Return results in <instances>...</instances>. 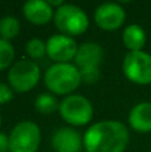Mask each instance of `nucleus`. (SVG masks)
I'll list each match as a JSON object with an SVG mask.
<instances>
[{"mask_svg": "<svg viewBox=\"0 0 151 152\" xmlns=\"http://www.w3.org/2000/svg\"><path fill=\"white\" fill-rule=\"evenodd\" d=\"M130 142L127 127L117 120L92 124L83 136L86 152H125Z\"/></svg>", "mask_w": 151, "mask_h": 152, "instance_id": "1", "label": "nucleus"}, {"mask_svg": "<svg viewBox=\"0 0 151 152\" xmlns=\"http://www.w3.org/2000/svg\"><path fill=\"white\" fill-rule=\"evenodd\" d=\"M80 83V71L71 63H55L44 74V84L54 95H72Z\"/></svg>", "mask_w": 151, "mask_h": 152, "instance_id": "2", "label": "nucleus"}, {"mask_svg": "<svg viewBox=\"0 0 151 152\" xmlns=\"http://www.w3.org/2000/svg\"><path fill=\"white\" fill-rule=\"evenodd\" d=\"M54 23L62 34L71 37L84 34L90 26L88 16L82 8L66 3L58 10H55Z\"/></svg>", "mask_w": 151, "mask_h": 152, "instance_id": "3", "label": "nucleus"}, {"mask_svg": "<svg viewBox=\"0 0 151 152\" xmlns=\"http://www.w3.org/2000/svg\"><path fill=\"white\" fill-rule=\"evenodd\" d=\"M60 118L70 126L80 127L91 121L94 116V107L88 99L82 95H68L59 105Z\"/></svg>", "mask_w": 151, "mask_h": 152, "instance_id": "4", "label": "nucleus"}, {"mask_svg": "<svg viewBox=\"0 0 151 152\" xmlns=\"http://www.w3.org/2000/svg\"><path fill=\"white\" fill-rule=\"evenodd\" d=\"M40 67L32 60H19L8 71V86L19 94H24L37 86L40 80Z\"/></svg>", "mask_w": 151, "mask_h": 152, "instance_id": "5", "label": "nucleus"}, {"mask_svg": "<svg viewBox=\"0 0 151 152\" xmlns=\"http://www.w3.org/2000/svg\"><path fill=\"white\" fill-rule=\"evenodd\" d=\"M42 142V132L34 121H20L10 135V152H36Z\"/></svg>", "mask_w": 151, "mask_h": 152, "instance_id": "6", "label": "nucleus"}, {"mask_svg": "<svg viewBox=\"0 0 151 152\" xmlns=\"http://www.w3.org/2000/svg\"><path fill=\"white\" fill-rule=\"evenodd\" d=\"M123 74L139 86L151 84V55L144 51L128 52L123 59Z\"/></svg>", "mask_w": 151, "mask_h": 152, "instance_id": "7", "label": "nucleus"}, {"mask_svg": "<svg viewBox=\"0 0 151 152\" xmlns=\"http://www.w3.org/2000/svg\"><path fill=\"white\" fill-rule=\"evenodd\" d=\"M78 44L74 37L63 34L52 35L45 42L47 56L55 63H70L78 52Z\"/></svg>", "mask_w": 151, "mask_h": 152, "instance_id": "8", "label": "nucleus"}, {"mask_svg": "<svg viewBox=\"0 0 151 152\" xmlns=\"http://www.w3.org/2000/svg\"><path fill=\"white\" fill-rule=\"evenodd\" d=\"M95 23L104 31H115L120 28L126 20V11L117 3H104L95 11Z\"/></svg>", "mask_w": 151, "mask_h": 152, "instance_id": "9", "label": "nucleus"}, {"mask_svg": "<svg viewBox=\"0 0 151 152\" xmlns=\"http://www.w3.org/2000/svg\"><path fill=\"white\" fill-rule=\"evenodd\" d=\"M103 48L99 44L92 42L84 43L79 45L76 56H75V66L80 72L82 71H96L100 69V64L103 61Z\"/></svg>", "mask_w": 151, "mask_h": 152, "instance_id": "10", "label": "nucleus"}, {"mask_svg": "<svg viewBox=\"0 0 151 152\" xmlns=\"http://www.w3.org/2000/svg\"><path fill=\"white\" fill-rule=\"evenodd\" d=\"M51 144L56 152H79L83 147V137L71 127H62L52 135Z\"/></svg>", "mask_w": 151, "mask_h": 152, "instance_id": "11", "label": "nucleus"}, {"mask_svg": "<svg viewBox=\"0 0 151 152\" xmlns=\"http://www.w3.org/2000/svg\"><path fill=\"white\" fill-rule=\"evenodd\" d=\"M24 18L35 26H45L54 19L55 10L45 0H28L23 5Z\"/></svg>", "mask_w": 151, "mask_h": 152, "instance_id": "12", "label": "nucleus"}, {"mask_svg": "<svg viewBox=\"0 0 151 152\" xmlns=\"http://www.w3.org/2000/svg\"><path fill=\"white\" fill-rule=\"evenodd\" d=\"M128 123L136 132H151V103L143 102L134 105L128 115Z\"/></svg>", "mask_w": 151, "mask_h": 152, "instance_id": "13", "label": "nucleus"}, {"mask_svg": "<svg viewBox=\"0 0 151 152\" xmlns=\"http://www.w3.org/2000/svg\"><path fill=\"white\" fill-rule=\"evenodd\" d=\"M122 40L125 47L128 50V52H139V51H143V47L146 45L147 42V36L144 29L141 26L130 24L123 31Z\"/></svg>", "mask_w": 151, "mask_h": 152, "instance_id": "14", "label": "nucleus"}, {"mask_svg": "<svg viewBox=\"0 0 151 152\" xmlns=\"http://www.w3.org/2000/svg\"><path fill=\"white\" fill-rule=\"evenodd\" d=\"M59 105L60 103L54 96V94H48V92L37 95L35 100V108L42 115H51L55 111H59Z\"/></svg>", "mask_w": 151, "mask_h": 152, "instance_id": "15", "label": "nucleus"}, {"mask_svg": "<svg viewBox=\"0 0 151 152\" xmlns=\"http://www.w3.org/2000/svg\"><path fill=\"white\" fill-rule=\"evenodd\" d=\"M20 28V21L15 16H4L0 19V37L7 42L18 36Z\"/></svg>", "mask_w": 151, "mask_h": 152, "instance_id": "16", "label": "nucleus"}, {"mask_svg": "<svg viewBox=\"0 0 151 152\" xmlns=\"http://www.w3.org/2000/svg\"><path fill=\"white\" fill-rule=\"evenodd\" d=\"M15 58V48L10 42L0 37V71L8 68Z\"/></svg>", "mask_w": 151, "mask_h": 152, "instance_id": "17", "label": "nucleus"}, {"mask_svg": "<svg viewBox=\"0 0 151 152\" xmlns=\"http://www.w3.org/2000/svg\"><path fill=\"white\" fill-rule=\"evenodd\" d=\"M26 52L32 60L42 59L44 55H47V52H45V43L43 40L37 39V37H34V39L27 42Z\"/></svg>", "mask_w": 151, "mask_h": 152, "instance_id": "18", "label": "nucleus"}, {"mask_svg": "<svg viewBox=\"0 0 151 152\" xmlns=\"http://www.w3.org/2000/svg\"><path fill=\"white\" fill-rule=\"evenodd\" d=\"M13 99V89L8 84L0 83V104L11 102Z\"/></svg>", "mask_w": 151, "mask_h": 152, "instance_id": "19", "label": "nucleus"}, {"mask_svg": "<svg viewBox=\"0 0 151 152\" xmlns=\"http://www.w3.org/2000/svg\"><path fill=\"white\" fill-rule=\"evenodd\" d=\"M10 151V136L0 132V152Z\"/></svg>", "mask_w": 151, "mask_h": 152, "instance_id": "20", "label": "nucleus"}, {"mask_svg": "<svg viewBox=\"0 0 151 152\" xmlns=\"http://www.w3.org/2000/svg\"><path fill=\"white\" fill-rule=\"evenodd\" d=\"M0 126H1V116H0Z\"/></svg>", "mask_w": 151, "mask_h": 152, "instance_id": "21", "label": "nucleus"}]
</instances>
